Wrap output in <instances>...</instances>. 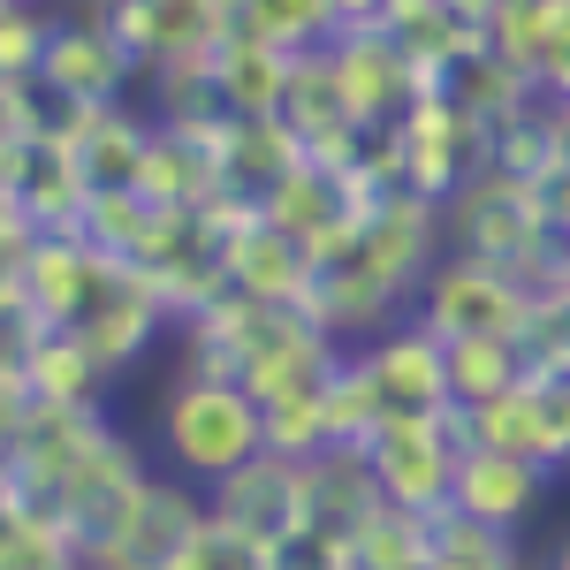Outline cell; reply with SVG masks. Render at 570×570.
<instances>
[{
  "label": "cell",
  "instance_id": "cell-1",
  "mask_svg": "<svg viewBox=\"0 0 570 570\" xmlns=\"http://www.w3.org/2000/svg\"><path fill=\"white\" fill-rule=\"evenodd\" d=\"M153 456H160V472H176V480L214 494L252 456H266V403L236 373L176 365V381L153 403Z\"/></svg>",
  "mask_w": 570,
  "mask_h": 570
},
{
  "label": "cell",
  "instance_id": "cell-2",
  "mask_svg": "<svg viewBox=\"0 0 570 570\" xmlns=\"http://www.w3.org/2000/svg\"><path fill=\"white\" fill-rule=\"evenodd\" d=\"M441 220H449V252L494 259V266H510V274H525V282H540L548 259H556V228H548V206H540V183L510 176L494 160L472 183L449 190Z\"/></svg>",
  "mask_w": 570,
  "mask_h": 570
},
{
  "label": "cell",
  "instance_id": "cell-3",
  "mask_svg": "<svg viewBox=\"0 0 570 570\" xmlns=\"http://www.w3.org/2000/svg\"><path fill=\"white\" fill-rule=\"evenodd\" d=\"M456 456H464V419L449 411H403L365 441V464L381 502L403 518H449V487H456Z\"/></svg>",
  "mask_w": 570,
  "mask_h": 570
},
{
  "label": "cell",
  "instance_id": "cell-4",
  "mask_svg": "<svg viewBox=\"0 0 570 570\" xmlns=\"http://www.w3.org/2000/svg\"><path fill=\"white\" fill-rule=\"evenodd\" d=\"M540 297H548V289L525 282V274H510V266L472 259V252H441V266L426 274L411 320H426L441 343H456V335H518V343H525Z\"/></svg>",
  "mask_w": 570,
  "mask_h": 570
},
{
  "label": "cell",
  "instance_id": "cell-5",
  "mask_svg": "<svg viewBox=\"0 0 570 570\" xmlns=\"http://www.w3.org/2000/svg\"><path fill=\"white\" fill-rule=\"evenodd\" d=\"M39 85L61 99V107H122L137 85H145V69H137L122 39L99 23V8H61L53 16V39H46V61H39Z\"/></svg>",
  "mask_w": 570,
  "mask_h": 570
},
{
  "label": "cell",
  "instance_id": "cell-6",
  "mask_svg": "<svg viewBox=\"0 0 570 570\" xmlns=\"http://www.w3.org/2000/svg\"><path fill=\"white\" fill-rule=\"evenodd\" d=\"M206 502H214V518L228 532H244V540H259V548H282V540H297V532L312 525V464L266 449L236 480H220Z\"/></svg>",
  "mask_w": 570,
  "mask_h": 570
},
{
  "label": "cell",
  "instance_id": "cell-7",
  "mask_svg": "<svg viewBox=\"0 0 570 570\" xmlns=\"http://www.w3.org/2000/svg\"><path fill=\"white\" fill-rule=\"evenodd\" d=\"M91 206V176L85 153L61 130L46 137H8V214H23L31 228H77Z\"/></svg>",
  "mask_w": 570,
  "mask_h": 570
},
{
  "label": "cell",
  "instance_id": "cell-8",
  "mask_svg": "<svg viewBox=\"0 0 570 570\" xmlns=\"http://www.w3.org/2000/svg\"><path fill=\"white\" fill-rule=\"evenodd\" d=\"M548 480H556V472H540V464L510 456V449H480V441H464V456H456V487H449V518L487 525V532H518L532 510H540Z\"/></svg>",
  "mask_w": 570,
  "mask_h": 570
},
{
  "label": "cell",
  "instance_id": "cell-9",
  "mask_svg": "<svg viewBox=\"0 0 570 570\" xmlns=\"http://www.w3.org/2000/svg\"><path fill=\"white\" fill-rule=\"evenodd\" d=\"M357 365L373 373L389 419H403V411H449V351H441V335L426 320H395L389 335L357 343Z\"/></svg>",
  "mask_w": 570,
  "mask_h": 570
},
{
  "label": "cell",
  "instance_id": "cell-10",
  "mask_svg": "<svg viewBox=\"0 0 570 570\" xmlns=\"http://www.w3.org/2000/svg\"><path fill=\"white\" fill-rule=\"evenodd\" d=\"M456 419H464V441H480V449H510L540 472H570V434L556 419V403H548V389H540V373H525L494 403H472V411L456 403Z\"/></svg>",
  "mask_w": 570,
  "mask_h": 570
},
{
  "label": "cell",
  "instance_id": "cell-11",
  "mask_svg": "<svg viewBox=\"0 0 570 570\" xmlns=\"http://www.w3.org/2000/svg\"><path fill=\"white\" fill-rule=\"evenodd\" d=\"M220 266H228V289H244L259 305H305L312 282H320V259H312L289 228H274L266 206L236 236H220Z\"/></svg>",
  "mask_w": 570,
  "mask_h": 570
},
{
  "label": "cell",
  "instance_id": "cell-12",
  "mask_svg": "<svg viewBox=\"0 0 570 570\" xmlns=\"http://www.w3.org/2000/svg\"><path fill=\"white\" fill-rule=\"evenodd\" d=\"M289 77H297V53H282V46L266 39H236L214 53V85H220V107H228V122H259V115H282V99H289Z\"/></svg>",
  "mask_w": 570,
  "mask_h": 570
},
{
  "label": "cell",
  "instance_id": "cell-13",
  "mask_svg": "<svg viewBox=\"0 0 570 570\" xmlns=\"http://www.w3.org/2000/svg\"><path fill=\"white\" fill-rule=\"evenodd\" d=\"M305 137L289 130L282 115H259V122H228V137H220V176H228V190H244V198H259L274 183H289L297 168H305Z\"/></svg>",
  "mask_w": 570,
  "mask_h": 570
},
{
  "label": "cell",
  "instance_id": "cell-14",
  "mask_svg": "<svg viewBox=\"0 0 570 570\" xmlns=\"http://www.w3.org/2000/svg\"><path fill=\"white\" fill-rule=\"evenodd\" d=\"M449 351V403H494V395H510L518 381L532 373V357L518 335H456V343H441Z\"/></svg>",
  "mask_w": 570,
  "mask_h": 570
},
{
  "label": "cell",
  "instance_id": "cell-15",
  "mask_svg": "<svg viewBox=\"0 0 570 570\" xmlns=\"http://www.w3.org/2000/svg\"><path fill=\"white\" fill-rule=\"evenodd\" d=\"M0 570H85V540L46 502H8L0 518Z\"/></svg>",
  "mask_w": 570,
  "mask_h": 570
},
{
  "label": "cell",
  "instance_id": "cell-16",
  "mask_svg": "<svg viewBox=\"0 0 570 570\" xmlns=\"http://www.w3.org/2000/svg\"><path fill=\"white\" fill-rule=\"evenodd\" d=\"M236 31L282 53H320L343 23H335V0H236Z\"/></svg>",
  "mask_w": 570,
  "mask_h": 570
},
{
  "label": "cell",
  "instance_id": "cell-17",
  "mask_svg": "<svg viewBox=\"0 0 570 570\" xmlns=\"http://www.w3.org/2000/svg\"><path fill=\"white\" fill-rule=\"evenodd\" d=\"M206 510H214V502H206ZM160 570H274V548H259V540L228 532L220 518H206Z\"/></svg>",
  "mask_w": 570,
  "mask_h": 570
},
{
  "label": "cell",
  "instance_id": "cell-18",
  "mask_svg": "<svg viewBox=\"0 0 570 570\" xmlns=\"http://www.w3.org/2000/svg\"><path fill=\"white\" fill-rule=\"evenodd\" d=\"M540 206H548V228L570 236V160H556V168L540 176Z\"/></svg>",
  "mask_w": 570,
  "mask_h": 570
},
{
  "label": "cell",
  "instance_id": "cell-19",
  "mask_svg": "<svg viewBox=\"0 0 570 570\" xmlns=\"http://www.w3.org/2000/svg\"><path fill=\"white\" fill-rule=\"evenodd\" d=\"M335 23L365 31V23H389V0H335Z\"/></svg>",
  "mask_w": 570,
  "mask_h": 570
},
{
  "label": "cell",
  "instance_id": "cell-20",
  "mask_svg": "<svg viewBox=\"0 0 570 570\" xmlns=\"http://www.w3.org/2000/svg\"><path fill=\"white\" fill-rule=\"evenodd\" d=\"M449 8H456V16H480V23H487V16H494L502 0H449Z\"/></svg>",
  "mask_w": 570,
  "mask_h": 570
},
{
  "label": "cell",
  "instance_id": "cell-21",
  "mask_svg": "<svg viewBox=\"0 0 570 570\" xmlns=\"http://www.w3.org/2000/svg\"><path fill=\"white\" fill-rule=\"evenodd\" d=\"M540 570H570V532L556 540V548H548V563H540Z\"/></svg>",
  "mask_w": 570,
  "mask_h": 570
}]
</instances>
